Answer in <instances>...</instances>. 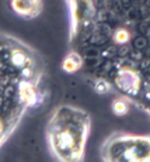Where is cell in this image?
Here are the masks:
<instances>
[{
    "mask_svg": "<svg viewBox=\"0 0 150 162\" xmlns=\"http://www.w3.org/2000/svg\"><path fill=\"white\" fill-rule=\"evenodd\" d=\"M146 47H147V39L144 38V37H138V38L135 39V48L143 49Z\"/></svg>",
    "mask_w": 150,
    "mask_h": 162,
    "instance_id": "obj_1",
    "label": "cell"
},
{
    "mask_svg": "<svg viewBox=\"0 0 150 162\" xmlns=\"http://www.w3.org/2000/svg\"><path fill=\"white\" fill-rule=\"evenodd\" d=\"M147 6H150V0H147Z\"/></svg>",
    "mask_w": 150,
    "mask_h": 162,
    "instance_id": "obj_2",
    "label": "cell"
}]
</instances>
